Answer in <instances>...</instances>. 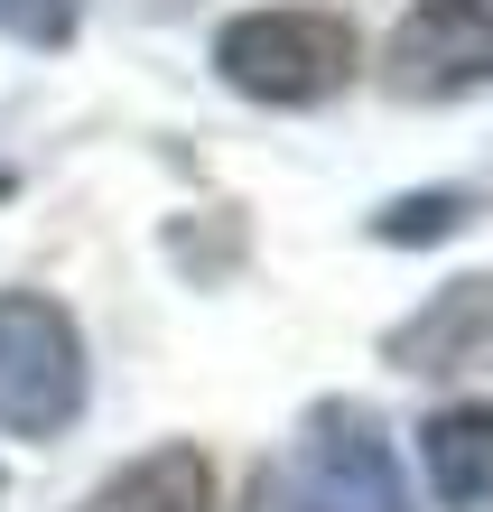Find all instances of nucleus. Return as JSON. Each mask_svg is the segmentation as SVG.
<instances>
[{
	"label": "nucleus",
	"mask_w": 493,
	"mask_h": 512,
	"mask_svg": "<svg viewBox=\"0 0 493 512\" xmlns=\"http://www.w3.org/2000/svg\"><path fill=\"white\" fill-rule=\"evenodd\" d=\"M270 512H410V475L382 419L363 401H317L270 485Z\"/></svg>",
	"instance_id": "1"
},
{
	"label": "nucleus",
	"mask_w": 493,
	"mask_h": 512,
	"mask_svg": "<svg viewBox=\"0 0 493 512\" xmlns=\"http://www.w3.org/2000/svg\"><path fill=\"white\" fill-rule=\"evenodd\" d=\"M214 75L252 103H280V112L326 103L354 75V28L335 10H242L214 38Z\"/></svg>",
	"instance_id": "2"
},
{
	"label": "nucleus",
	"mask_w": 493,
	"mask_h": 512,
	"mask_svg": "<svg viewBox=\"0 0 493 512\" xmlns=\"http://www.w3.org/2000/svg\"><path fill=\"white\" fill-rule=\"evenodd\" d=\"M84 410V336L47 289H0V429L66 438Z\"/></svg>",
	"instance_id": "3"
},
{
	"label": "nucleus",
	"mask_w": 493,
	"mask_h": 512,
	"mask_svg": "<svg viewBox=\"0 0 493 512\" xmlns=\"http://www.w3.org/2000/svg\"><path fill=\"white\" fill-rule=\"evenodd\" d=\"M382 75L410 103H456L493 84V0H410V19L382 47Z\"/></svg>",
	"instance_id": "4"
},
{
	"label": "nucleus",
	"mask_w": 493,
	"mask_h": 512,
	"mask_svg": "<svg viewBox=\"0 0 493 512\" xmlns=\"http://www.w3.org/2000/svg\"><path fill=\"white\" fill-rule=\"evenodd\" d=\"M382 354L400 373H493V270H466V280H447L438 298H428L419 317H400Z\"/></svg>",
	"instance_id": "5"
},
{
	"label": "nucleus",
	"mask_w": 493,
	"mask_h": 512,
	"mask_svg": "<svg viewBox=\"0 0 493 512\" xmlns=\"http://www.w3.org/2000/svg\"><path fill=\"white\" fill-rule=\"evenodd\" d=\"M419 466L447 512H493V401H447L419 419Z\"/></svg>",
	"instance_id": "6"
},
{
	"label": "nucleus",
	"mask_w": 493,
	"mask_h": 512,
	"mask_svg": "<svg viewBox=\"0 0 493 512\" xmlns=\"http://www.w3.org/2000/svg\"><path fill=\"white\" fill-rule=\"evenodd\" d=\"M75 512H214V466L205 447H149L121 475H103Z\"/></svg>",
	"instance_id": "7"
},
{
	"label": "nucleus",
	"mask_w": 493,
	"mask_h": 512,
	"mask_svg": "<svg viewBox=\"0 0 493 512\" xmlns=\"http://www.w3.org/2000/svg\"><path fill=\"white\" fill-rule=\"evenodd\" d=\"M484 215V196L475 187H419V196H400L373 215V243H447L456 224H475Z\"/></svg>",
	"instance_id": "8"
},
{
	"label": "nucleus",
	"mask_w": 493,
	"mask_h": 512,
	"mask_svg": "<svg viewBox=\"0 0 493 512\" xmlns=\"http://www.w3.org/2000/svg\"><path fill=\"white\" fill-rule=\"evenodd\" d=\"M0 28L19 47H66L75 38V0H0Z\"/></svg>",
	"instance_id": "9"
},
{
	"label": "nucleus",
	"mask_w": 493,
	"mask_h": 512,
	"mask_svg": "<svg viewBox=\"0 0 493 512\" xmlns=\"http://www.w3.org/2000/svg\"><path fill=\"white\" fill-rule=\"evenodd\" d=\"M140 10H159V0H140ZM168 10H177V0H168Z\"/></svg>",
	"instance_id": "10"
}]
</instances>
